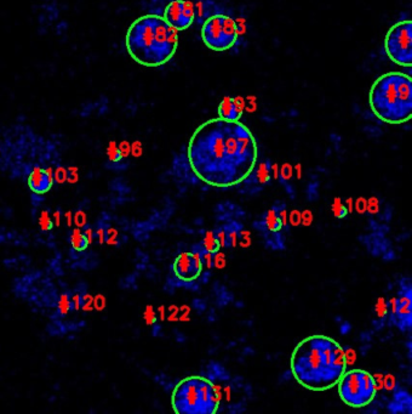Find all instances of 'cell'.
<instances>
[{"label": "cell", "mask_w": 412, "mask_h": 414, "mask_svg": "<svg viewBox=\"0 0 412 414\" xmlns=\"http://www.w3.org/2000/svg\"><path fill=\"white\" fill-rule=\"evenodd\" d=\"M72 304H73V306H74V309L75 310H78V309H80L81 307V297L80 295H74V297L72 298Z\"/></svg>", "instance_id": "cell-31"}, {"label": "cell", "mask_w": 412, "mask_h": 414, "mask_svg": "<svg viewBox=\"0 0 412 414\" xmlns=\"http://www.w3.org/2000/svg\"><path fill=\"white\" fill-rule=\"evenodd\" d=\"M143 317H144V321L147 325H154L157 321V315L151 306H147V309H145L144 313H143Z\"/></svg>", "instance_id": "cell-23"}, {"label": "cell", "mask_w": 412, "mask_h": 414, "mask_svg": "<svg viewBox=\"0 0 412 414\" xmlns=\"http://www.w3.org/2000/svg\"><path fill=\"white\" fill-rule=\"evenodd\" d=\"M171 404L177 414H214L220 408V392L204 377H187L175 386Z\"/></svg>", "instance_id": "cell-5"}, {"label": "cell", "mask_w": 412, "mask_h": 414, "mask_svg": "<svg viewBox=\"0 0 412 414\" xmlns=\"http://www.w3.org/2000/svg\"><path fill=\"white\" fill-rule=\"evenodd\" d=\"M384 50L394 63L401 67L412 65V21L404 20L389 28L384 38Z\"/></svg>", "instance_id": "cell-8"}, {"label": "cell", "mask_w": 412, "mask_h": 414, "mask_svg": "<svg viewBox=\"0 0 412 414\" xmlns=\"http://www.w3.org/2000/svg\"><path fill=\"white\" fill-rule=\"evenodd\" d=\"M71 243L73 248L78 252H83L89 246V241H87L86 236L84 235V232H81L80 229L75 228L74 231L72 232L71 235Z\"/></svg>", "instance_id": "cell-16"}, {"label": "cell", "mask_w": 412, "mask_h": 414, "mask_svg": "<svg viewBox=\"0 0 412 414\" xmlns=\"http://www.w3.org/2000/svg\"><path fill=\"white\" fill-rule=\"evenodd\" d=\"M332 210H333V214H335V216L338 217V219H343V217L347 216V214H348V209L341 203L339 199H336L335 201Z\"/></svg>", "instance_id": "cell-20"}, {"label": "cell", "mask_w": 412, "mask_h": 414, "mask_svg": "<svg viewBox=\"0 0 412 414\" xmlns=\"http://www.w3.org/2000/svg\"><path fill=\"white\" fill-rule=\"evenodd\" d=\"M92 305H93L92 297H90V295H85L84 298H81V307H83L85 311H89L92 309V307H91Z\"/></svg>", "instance_id": "cell-27"}, {"label": "cell", "mask_w": 412, "mask_h": 414, "mask_svg": "<svg viewBox=\"0 0 412 414\" xmlns=\"http://www.w3.org/2000/svg\"><path fill=\"white\" fill-rule=\"evenodd\" d=\"M39 225L42 231H50L54 226V221L51 219L50 215H48L47 211H42L40 214V217H39Z\"/></svg>", "instance_id": "cell-18"}, {"label": "cell", "mask_w": 412, "mask_h": 414, "mask_svg": "<svg viewBox=\"0 0 412 414\" xmlns=\"http://www.w3.org/2000/svg\"><path fill=\"white\" fill-rule=\"evenodd\" d=\"M54 219H55V225H56V226H59V225H60V220H61L60 211H56V213L54 214Z\"/></svg>", "instance_id": "cell-34"}, {"label": "cell", "mask_w": 412, "mask_h": 414, "mask_svg": "<svg viewBox=\"0 0 412 414\" xmlns=\"http://www.w3.org/2000/svg\"><path fill=\"white\" fill-rule=\"evenodd\" d=\"M67 179L69 180V182L72 183H75L78 181V174H77V170L75 169H69V175Z\"/></svg>", "instance_id": "cell-29"}, {"label": "cell", "mask_w": 412, "mask_h": 414, "mask_svg": "<svg viewBox=\"0 0 412 414\" xmlns=\"http://www.w3.org/2000/svg\"><path fill=\"white\" fill-rule=\"evenodd\" d=\"M84 235H85V236H86V238H87V241H89V243H90V242H92V240H93V234H92V229H91L90 227H87L86 229H85Z\"/></svg>", "instance_id": "cell-32"}, {"label": "cell", "mask_w": 412, "mask_h": 414, "mask_svg": "<svg viewBox=\"0 0 412 414\" xmlns=\"http://www.w3.org/2000/svg\"><path fill=\"white\" fill-rule=\"evenodd\" d=\"M218 118H222L224 120H240L242 116V104L239 99L235 98H224L218 105Z\"/></svg>", "instance_id": "cell-14"}, {"label": "cell", "mask_w": 412, "mask_h": 414, "mask_svg": "<svg viewBox=\"0 0 412 414\" xmlns=\"http://www.w3.org/2000/svg\"><path fill=\"white\" fill-rule=\"evenodd\" d=\"M66 219H67V225L72 226V213H71V211L66 213Z\"/></svg>", "instance_id": "cell-35"}, {"label": "cell", "mask_w": 412, "mask_h": 414, "mask_svg": "<svg viewBox=\"0 0 412 414\" xmlns=\"http://www.w3.org/2000/svg\"><path fill=\"white\" fill-rule=\"evenodd\" d=\"M54 176L51 170H44L41 168H34L28 177V186L34 193L41 195L46 193L53 187Z\"/></svg>", "instance_id": "cell-13"}, {"label": "cell", "mask_w": 412, "mask_h": 414, "mask_svg": "<svg viewBox=\"0 0 412 414\" xmlns=\"http://www.w3.org/2000/svg\"><path fill=\"white\" fill-rule=\"evenodd\" d=\"M107 153H108L109 159L113 162H119L121 159V157H123V153H121L120 149L117 146V145H115V143L109 144Z\"/></svg>", "instance_id": "cell-19"}, {"label": "cell", "mask_w": 412, "mask_h": 414, "mask_svg": "<svg viewBox=\"0 0 412 414\" xmlns=\"http://www.w3.org/2000/svg\"><path fill=\"white\" fill-rule=\"evenodd\" d=\"M126 50L144 67H160L175 56L178 31L159 15H144L131 23L125 38Z\"/></svg>", "instance_id": "cell-3"}, {"label": "cell", "mask_w": 412, "mask_h": 414, "mask_svg": "<svg viewBox=\"0 0 412 414\" xmlns=\"http://www.w3.org/2000/svg\"><path fill=\"white\" fill-rule=\"evenodd\" d=\"M337 385L339 397L349 407H366L376 397V380L368 371H345Z\"/></svg>", "instance_id": "cell-6"}, {"label": "cell", "mask_w": 412, "mask_h": 414, "mask_svg": "<svg viewBox=\"0 0 412 414\" xmlns=\"http://www.w3.org/2000/svg\"><path fill=\"white\" fill-rule=\"evenodd\" d=\"M174 272L183 282L195 281L202 272V261L196 253H182L174 262Z\"/></svg>", "instance_id": "cell-10"}, {"label": "cell", "mask_w": 412, "mask_h": 414, "mask_svg": "<svg viewBox=\"0 0 412 414\" xmlns=\"http://www.w3.org/2000/svg\"><path fill=\"white\" fill-rule=\"evenodd\" d=\"M67 177H68V173H67V171L63 168L57 169V171L55 173V180H56L57 182H60V183L65 182V181L67 180Z\"/></svg>", "instance_id": "cell-26"}, {"label": "cell", "mask_w": 412, "mask_h": 414, "mask_svg": "<svg viewBox=\"0 0 412 414\" xmlns=\"http://www.w3.org/2000/svg\"><path fill=\"white\" fill-rule=\"evenodd\" d=\"M163 17L178 32L184 31L192 26L195 19V9L188 0H174L166 7Z\"/></svg>", "instance_id": "cell-9"}, {"label": "cell", "mask_w": 412, "mask_h": 414, "mask_svg": "<svg viewBox=\"0 0 412 414\" xmlns=\"http://www.w3.org/2000/svg\"><path fill=\"white\" fill-rule=\"evenodd\" d=\"M93 307L96 310L102 311L106 307V299L103 295H97L96 298H93Z\"/></svg>", "instance_id": "cell-25"}, {"label": "cell", "mask_w": 412, "mask_h": 414, "mask_svg": "<svg viewBox=\"0 0 412 414\" xmlns=\"http://www.w3.org/2000/svg\"><path fill=\"white\" fill-rule=\"evenodd\" d=\"M369 105L382 122L392 125L408 122L412 118V78L401 72L380 75L370 89Z\"/></svg>", "instance_id": "cell-4"}, {"label": "cell", "mask_w": 412, "mask_h": 414, "mask_svg": "<svg viewBox=\"0 0 412 414\" xmlns=\"http://www.w3.org/2000/svg\"><path fill=\"white\" fill-rule=\"evenodd\" d=\"M239 27L227 15H214L205 21L201 28V38L206 48L214 51H227L236 44Z\"/></svg>", "instance_id": "cell-7"}, {"label": "cell", "mask_w": 412, "mask_h": 414, "mask_svg": "<svg viewBox=\"0 0 412 414\" xmlns=\"http://www.w3.org/2000/svg\"><path fill=\"white\" fill-rule=\"evenodd\" d=\"M254 171V170H253ZM256 181L261 185H266L271 181V165L268 163H262L259 165L257 170L254 171Z\"/></svg>", "instance_id": "cell-17"}, {"label": "cell", "mask_w": 412, "mask_h": 414, "mask_svg": "<svg viewBox=\"0 0 412 414\" xmlns=\"http://www.w3.org/2000/svg\"><path fill=\"white\" fill-rule=\"evenodd\" d=\"M285 205L275 204L272 209H269L263 216V220H261L260 228L261 231H269L273 234L280 232L285 225H286V217H285Z\"/></svg>", "instance_id": "cell-11"}, {"label": "cell", "mask_w": 412, "mask_h": 414, "mask_svg": "<svg viewBox=\"0 0 412 414\" xmlns=\"http://www.w3.org/2000/svg\"><path fill=\"white\" fill-rule=\"evenodd\" d=\"M347 365L343 347L326 335H311L299 341L290 359L292 377L311 391H326L337 385Z\"/></svg>", "instance_id": "cell-2"}, {"label": "cell", "mask_w": 412, "mask_h": 414, "mask_svg": "<svg viewBox=\"0 0 412 414\" xmlns=\"http://www.w3.org/2000/svg\"><path fill=\"white\" fill-rule=\"evenodd\" d=\"M393 313L395 318L396 325L400 326V328L404 329L407 326L410 328L411 326V291L407 292V294L400 295V298L395 299L393 303Z\"/></svg>", "instance_id": "cell-12"}, {"label": "cell", "mask_w": 412, "mask_h": 414, "mask_svg": "<svg viewBox=\"0 0 412 414\" xmlns=\"http://www.w3.org/2000/svg\"><path fill=\"white\" fill-rule=\"evenodd\" d=\"M97 236H98L99 238V243H103V242L106 241V232L103 231L102 228H99L98 231H97Z\"/></svg>", "instance_id": "cell-33"}, {"label": "cell", "mask_w": 412, "mask_h": 414, "mask_svg": "<svg viewBox=\"0 0 412 414\" xmlns=\"http://www.w3.org/2000/svg\"><path fill=\"white\" fill-rule=\"evenodd\" d=\"M115 238H117V231L114 228H109L106 234V240L109 244H115Z\"/></svg>", "instance_id": "cell-28"}, {"label": "cell", "mask_w": 412, "mask_h": 414, "mask_svg": "<svg viewBox=\"0 0 412 414\" xmlns=\"http://www.w3.org/2000/svg\"><path fill=\"white\" fill-rule=\"evenodd\" d=\"M375 311H376V313H377V316L380 317V318H383V317L387 315V312H388V304L386 303V300H384L383 298L378 299L377 304H376Z\"/></svg>", "instance_id": "cell-22"}, {"label": "cell", "mask_w": 412, "mask_h": 414, "mask_svg": "<svg viewBox=\"0 0 412 414\" xmlns=\"http://www.w3.org/2000/svg\"><path fill=\"white\" fill-rule=\"evenodd\" d=\"M201 246L204 248L205 252L214 255V254H216L218 250H220L222 244H221L220 240H218V236L215 234V232H208V234L204 236Z\"/></svg>", "instance_id": "cell-15"}, {"label": "cell", "mask_w": 412, "mask_h": 414, "mask_svg": "<svg viewBox=\"0 0 412 414\" xmlns=\"http://www.w3.org/2000/svg\"><path fill=\"white\" fill-rule=\"evenodd\" d=\"M71 306H72L71 299L68 298V295L67 294H63L59 301L60 312L62 313V315H66V313L69 311V309H71Z\"/></svg>", "instance_id": "cell-21"}, {"label": "cell", "mask_w": 412, "mask_h": 414, "mask_svg": "<svg viewBox=\"0 0 412 414\" xmlns=\"http://www.w3.org/2000/svg\"><path fill=\"white\" fill-rule=\"evenodd\" d=\"M350 329H351L350 323H349V322H343V323H342V325H341V327H339V332H341V334L345 335V334L349 333Z\"/></svg>", "instance_id": "cell-30"}, {"label": "cell", "mask_w": 412, "mask_h": 414, "mask_svg": "<svg viewBox=\"0 0 412 414\" xmlns=\"http://www.w3.org/2000/svg\"><path fill=\"white\" fill-rule=\"evenodd\" d=\"M187 155L200 180L218 189H228L246 181L253 173L259 145L240 120L214 118L195 129Z\"/></svg>", "instance_id": "cell-1"}, {"label": "cell", "mask_w": 412, "mask_h": 414, "mask_svg": "<svg viewBox=\"0 0 412 414\" xmlns=\"http://www.w3.org/2000/svg\"><path fill=\"white\" fill-rule=\"evenodd\" d=\"M74 223L78 226L79 228L80 227H84L85 225H86V215H85L84 211H78L77 214L74 215Z\"/></svg>", "instance_id": "cell-24"}]
</instances>
